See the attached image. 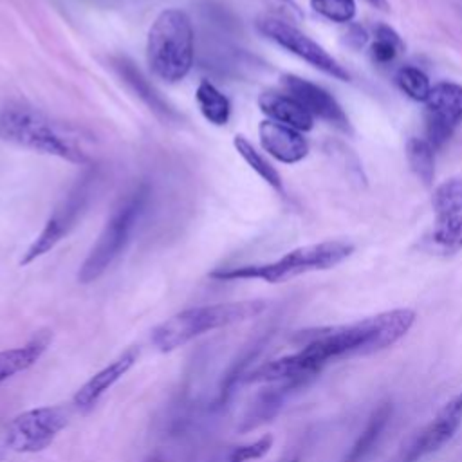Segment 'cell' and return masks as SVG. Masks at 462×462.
<instances>
[{
	"mask_svg": "<svg viewBox=\"0 0 462 462\" xmlns=\"http://www.w3.org/2000/svg\"><path fill=\"white\" fill-rule=\"evenodd\" d=\"M431 204L437 215L462 213V177L449 179L437 186Z\"/></svg>",
	"mask_w": 462,
	"mask_h": 462,
	"instance_id": "obj_26",
	"label": "cell"
},
{
	"mask_svg": "<svg viewBox=\"0 0 462 462\" xmlns=\"http://www.w3.org/2000/svg\"><path fill=\"white\" fill-rule=\"evenodd\" d=\"M256 27L265 38L283 47L291 54L298 56L300 60L307 61L309 65L316 67L318 70L339 81L350 79V74L336 58H332L321 45H318L312 38H309L305 32H301L294 25L278 18H260L256 22Z\"/></svg>",
	"mask_w": 462,
	"mask_h": 462,
	"instance_id": "obj_9",
	"label": "cell"
},
{
	"mask_svg": "<svg viewBox=\"0 0 462 462\" xmlns=\"http://www.w3.org/2000/svg\"><path fill=\"white\" fill-rule=\"evenodd\" d=\"M370 5H374L375 9H381V11H388V0H366Z\"/></svg>",
	"mask_w": 462,
	"mask_h": 462,
	"instance_id": "obj_30",
	"label": "cell"
},
{
	"mask_svg": "<svg viewBox=\"0 0 462 462\" xmlns=\"http://www.w3.org/2000/svg\"><path fill=\"white\" fill-rule=\"evenodd\" d=\"M116 69L119 70V74L123 76V79L132 87V90L159 116L162 117H173V110L171 106L162 99V96L152 87V83L141 74L139 69L134 67V63H130L128 60H119L116 61Z\"/></svg>",
	"mask_w": 462,
	"mask_h": 462,
	"instance_id": "obj_20",
	"label": "cell"
},
{
	"mask_svg": "<svg viewBox=\"0 0 462 462\" xmlns=\"http://www.w3.org/2000/svg\"><path fill=\"white\" fill-rule=\"evenodd\" d=\"M0 139L74 164L88 162V155L78 143L76 134L23 103L11 101L0 106Z\"/></svg>",
	"mask_w": 462,
	"mask_h": 462,
	"instance_id": "obj_2",
	"label": "cell"
},
{
	"mask_svg": "<svg viewBox=\"0 0 462 462\" xmlns=\"http://www.w3.org/2000/svg\"><path fill=\"white\" fill-rule=\"evenodd\" d=\"M195 101L204 119L215 126H224L231 116V103L213 83L200 81L195 90Z\"/></svg>",
	"mask_w": 462,
	"mask_h": 462,
	"instance_id": "obj_21",
	"label": "cell"
},
{
	"mask_svg": "<svg viewBox=\"0 0 462 462\" xmlns=\"http://www.w3.org/2000/svg\"><path fill=\"white\" fill-rule=\"evenodd\" d=\"M401 51H404V42L401 36L390 25H377L374 43L370 45L372 60L377 65H388L399 56Z\"/></svg>",
	"mask_w": 462,
	"mask_h": 462,
	"instance_id": "obj_24",
	"label": "cell"
},
{
	"mask_svg": "<svg viewBox=\"0 0 462 462\" xmlns=\"http://www.w3.org/2000/svg\"><path fill=\"white\" fill-rule=\"evenodd\" d=\"M69 422L65 406H40L25 410L11 419L4 444L14 453H40L47 449Z\"/></svg>",
	"mask_w": 462,
	"mask_h": 462,
	"instance_id": "obj_8",
	"label": "cell"
},
{
	"mask_svg": "<svg viewBox=\"0 0 462 462\" xmlns=\"http://www.w3.org/2000/svg\"><path fill=\"white\" fill-rule=\"evenodd\" d=\"M285 462H298V458H289V460H285Z\"/></svg>",
	"mask_w": 462,
	"mask_h": 462,
	"instance_id": "obj_32",
	"label": "cell"
},
{
	"mask_svg": "<svg viewBox=\"0 0 462 462\" xmlns=\"http://www.w3.org/2000/svg\"><path fill=\"white\" fill-rule=\"evenodd\" d=\"M415 318L411 309H392L348 325L307 330V343L298 352L278 357L276 370L283 379L310 381L332 361L368 356L395 345L413 327Z\"/></svg>",
	"mask_w": 462,
	"mask_h": 462,
	"instance_id": "obj_1",
	"label": "cell"
},
{
	"mask_svg": "<svg viewBox=\"0 0 462 462\" xmlns=\"http://www.w3.org/2000/svg\"><path fill=\"white\" fill-rule=\"evenodd\" d=\"M426 116L457 128L462 123V85L453 81L435 83L426 99Z\"/></svg>",
	"mask_w": 462,
	"mask_h": 462,
	"instance_id": "obj_16",
	"label": "cell"
},
{
	"mask_svg": "<svg viewBox=\"0 0 462 462\" xmlns=\"http://www.w3.org/2000/svg\"><path fill=\"white\" fill-rule=\"evenodd\" d=\"M354 253V245L343 240H328L309 244L285 253L269 263H253L213 271L215 280H262L267 283H282L312 271L332 269Z\"/></svg>",
	"mask_w": 462,
	"mask_h": 462,
	"instance_id": "obj_5",
	"label": "cell"
},
{
	"mask_svg": "<svg viewBox=\"0 0 462 462\" xmlns=\"http://www.w3.org/2000/svg\"><path fill=\"white\" fill-rule=\"evenodd\" d=\"M282 83L287 94L292 96L312 117L323 119L345 132L350 128L345 110L341 108L337 99L323 87L292 74H285L282 78Z\"/></svg>",
	"mask_w": 462,
	"mask_h": 462,
	"instance_id": "obj_11",
	"label": "cell"
},
{
	"mask_svg": "<svg viewBox=\"0 0 462 462\" xmlns=\"http://www.w3.org/2000/svg\"><path fill=\"white\" fill-rule=\"evenodd\" d=\"M51 343L49 332H40L25 345L0 350V386L20 372L29 370L43 356Z\"/></svg>",
	"mask_w": 462,
	"mask_h": 462,
	"instance_id": "obj_15",
	"label": "cell"
},
{
	"mask_svg": "<svg viewBox=\"0 0 462 462\" xmlns=\"http://www.w3.org/2000/svg\"><path fill=\"white\" fill-rule=\"evenodd\" d=\"M258 106L267 119L291 126L298 132H309L314 126V117L289 94L263 92L258 97Z\"/></svg>",
	"mask_w": 462,
	"mask_h": 462,
	"instance_id": "obj_14",
	"label": "cell"
},
{
	"mask_svg": "<svg viewBox=\"0 0 462 462\" xmlns=\"http://www.w3.org/2000/svg\"><path fill=\"white\" fill-rule=\"evenodd\" d=\"M366 40H368V34H366V31H365L363 27H359V25H352L350 31L346 32V42H348L352 47H356V49L363 47V45L366 43Z\"/></svg>",
	"mask_w": 462,
	"mask_h": 462,
	"instance_id": "obj_28",
	"label": "cell"
},
{
	"mask_svg": "<svg viewBox=\"0 0 462 462\" xmlns=\"http://www.w3.org/2000/svg\"><path fill=\"white\" fill-rule=\"evenodd\" d=\"M195 36L189 16L180 9H164L153 20L146 38V60L152 72L166 81H182L193 65Z\"/></svg>",
	"mask_w": 462,
	"mask_h": 462,
	"instance_id": "obj_4",
	"label": "cell"
},
{
	"mask_svg": "<svg viewBox=\"0 0 462 462\" xmlns=\"http://www.w3.org/2000/svg\"><path fill=\"white\" fill-rule=\"evenodd\" d=\"M462 424V392L442 404L437 415L415 435L401 462H419L420 458L444 448Z\"/></svg>",
	"mask_w": 462,
	"mask_h": 462,
	"instance_id": "obj_10",
	"label": "cell"
},
{
	"mask_svg": "<svg viewBox=\"0 0 462 462\" xmlns=\"http://www.w3.org/2000/svg\"><path fill=\"white\" fill-rule=\"evenodd\" d=\"M144 462H161L157 457H152V458H148V460H144Z\"/></svg>",
	"mask_w": 462,
	"mask_h": 462,
	"instance_id": "obj_31",
	"label": "cell"
},
{
	"mask_svg": "<svg viewBox=\"0 0 462 462\" xmlns=\"http://www.w3.org/2000/svg\"><path fill=\"white\" fill-rule=\"evenodd\" d=\"M390 419H392V402L379 404L372 411L363 433L356 439V442L352 444V448L346 453L343 462H363L374 451L377 442L381 440L383 431L386 430Z\"/></svg>",
	"mask_w": 462,
	"mask_h": 462,
	"instance_id": "obj_17",
	"label": "cell"
},
{
	"mask_svg": "<svg viewBox=\"0 0 462 462\" xmlns=\"http://www.w3.org/2000/svg\"><path fill=\"white\" fill-rule=\"evenodd\" d=\"M310 7L336 23H348L357 13L356 0H310Z\"/></svg>",
	"mask_w": 462,
	"mask_h": 462,
	"instance_id": "obj_27",
	"label": "cell"
},
{
	"mask_svg": "<svg viewBox=\"0 0 462 462\" xmlns=\"http://www.w3.org/2000/svg\"><path fill=\"white\" fill-rule=\"evenodd\" d=\"M217 462H244L240 457H238V453H236V449L233 448V449H229L220 460H217Z\"/></svg>",
	"mask_w": 462,
	"mask_h": 462,
	"instance_id": "obj_29",
	"label": "cell"
},
{
	"mask_svg": "<svg viewBox=\"0 0 462 462\" xmlns=\"http://www.w3.org/2000/svg\"><path fill=\"white\" fill-rule=\"evenodd\" d=\"M274 384L262 395H258V401L253 404L249 415H247V428H254L265 420H269L276 411L283 406V402L294 393L296 390L303 388L307 383L303 381H285V383H271Z\"/></svg>",
	"mask_w": 462,
	"mask_h": 462,
	"instance_id": "obj_18",
	"label": "cell"
},
{
	"mask_svg": "<svg viewBox=\"0 0 462 462\" xmlns=\"http://www.w3.org/2000/svg\"><path fill=\"white\" fill-rule=\"evenodd\" d=\"M430 251L449 256L462 249V213L439 215L433 231L426 236Z\"/></svg>",
	"mask_w": 462,
	"mask_h": 462,
	"instance_id": "obj_19",
	"label": "cell"
},
{
	"mask_svg": "<svg viewBox=\"0 0 462 462\" xmlns=\"http://www.w3.org/2000/svg\"><path fill=\"white\" fill-rule=\"evenodd\" d=\"M137 359L139 348L128 346L114 361H110L106 366L96 372L85 384L79 386V390L72 397V404L81 411L90 410L119 379H123V375H126L132 370Z\"/></svg>",
	"mask_w": 462,
	"mask_h": 462,
	"instance_id": "obj_12",
	"label": "cell"
},
{
	"mask_svg": "<svg viewBox=\"0 0 462 462\" xmlns=\"http://www.w3.org/2000/svg\"><path fill=\"white\" fill-rule=\"evenodd\" d=\"M258 137L262 148L280 162L294 164L307 157L309 143L301 132L265 119L258 126Z\"/></svg>",
	"mask_w": 462,
	"mask_h": 462,
	"instance_id": "obj_13",
	"label": "cell"
},
{
	"mask_svg": "<svg viewBox=\"0 0 462 462\" xmlns=\"http://www.w3.org/2000/svg\"><path fill=\"white\" fill-rule=\"evenodd\" d=\"M435 148L426 137H411L406 143V159L417 179L430 186L435 179Z\"/></svg>",
	"mask_w": 462,
	"mask_h": 462,
	"instance_id": "obj_23",
	"label": "cell"
},
{
	"mask_svg": "<svg viewBox=\"0 0 462 462\" xmlns=\"http://www.w3.org/2000/svg\"><path fill=\"white\" fill-rule=\"evenodd\" d=\"M233 146L238 152V155L247 162V166L262 180H265L273 189L283 193V182H282V175L278 173V170L244 135H235L233 137Z\"/></svg>",
	"mask_w": 462,
	"mask_h": 462,
	"instance_id": "obj_22",
	"label": "cell"
},
{
	"mask_svg": "<svg viewBox=\"0 0 462 462\" xmlns=\"http://www.w3.org/2000/svg\"><path fill=\"white\" fill-rule=\"evenodd\" d=\"M150 195V186L143 182L119 200L78 271L79 283H90L103 276V273L126 249L132 233L146 211Z\"/></svg>",
	"mask_w": 462,
	"mask_h": 462,
	"instance_id": "obj_6",
	"label": "cell"
},
{
	"mask_svg": "<svg viewBox=\"0 0 462 462\" xmlns=\"http://www.w3.org/2000/svg\"><path fill=\"white\" fill-rule=\"evenodd\" d=\"M395 81L399 85V88L413 101L419 103H426L430 92H431V83L430 78L417 67L411 65H404L397 70L395 74Z\"/></svg>",
	"mask_w": 462,
	"mask_h": 462,
	"instance_id": "obj_25",
	"label": "cell"
},
{
	"mask_svg": "<svg viewBox=\"0 0 462 462\" xmlns=\"http://www.w3.org/2000/svg\"><path fill=\"white\" fill-rule=\"evenodd\" d=\"M263 301H227L184 309L152 330V345L159 352H173L195 337L254 318L263 310Z\"/></svg>",
	"mask_w": 462,
	"mask_h": 462,
	"instance_id": "obj_3",
	"label": "cell"
},
{
	"mask_svg": "<svg viewBox=\"0 0 462 462\" xmlns=\"http://www.w3.org/2000/svg\"><path fill=\"white\" fill-rule=\"evenodd\" d=\"M96 182H97V175L92 170L83 173L81 179H78V182L52 209L40 235L25 249L23 256L20 258V265H29L34 260L42 258L43 254L52 251L72 231L76 222L81 218L85 208L88 206L92 193L96 191Z\"/></svg>",
	"mask_w": 462,
	"mask_h": 462,
	"instance_id": "obj_7",
	"label": "cell"
}]
</instances>
